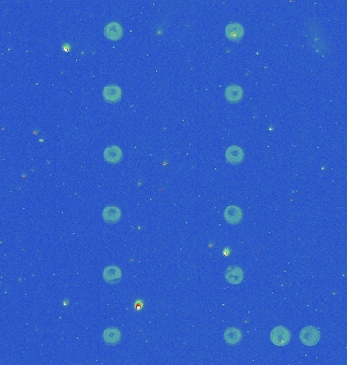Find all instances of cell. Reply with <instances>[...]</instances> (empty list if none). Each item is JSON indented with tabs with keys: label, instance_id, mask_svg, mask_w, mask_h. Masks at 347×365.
<instances>
[{
	"label": "cell",
	"instance_id": "3",
	"mask_svg": "<svg viewBox=\"0 0 347 365\" xmlns=\"http://www.w3.org/2000/svg\"><path fill=\"white\" fill-rule=\"evenodd\" d=\"M103 279L108 284H117L122 279V272L117 266H108L103 271Z\"/></svg>",
	"mask_w": 347,
	"mask_h": 365
},
{
	"label": "cell",
	"instance_id": "13",
	"mask_svg": "<svg viewBox=\"0 0 347 365\" xmlns=\"http://www.w3.org/2000/svg\"><path fill=\"white\" fill-rule=\"evenodd\" d=\"M244 28L238 22H231L226 28V37L227 40L238 42L244 36Z\"/></svg>",
	"mask_w": 347,
	"mask_h": 365
},
{
	"label": "cell",
	"instance_id": "11",
	"mask_svg": "<svg viewBox=\"0 0 347 365\" xmlns=\"http://www.w3.org/2000/svg\"><path fill=\"white\" fill-rule=\"evenodd\" d=\"M224 340L226 341V343L227 345H239L241 343V341L243 340V334L241 332V330L235 327L227 328L224 333Z\"/></svg>",
	"mask_w": 347,
	"mask_h": 365
},
{
	"label": "cell",
	"instance_id": "2",
	"mask_svg": "<svg viewBox=\"0 0 347 365\" xmlns=\"http://www.w3.org/2000/svg\"><path fill=\"white\" fill-rule=\"evenodd\" d=\"M321 333L314 326H306L299 332V340L304 345L308 347L315 346L319 343Z\"/></svg>",
	"mask_w": 347,
	"mask_h": 365
},
{
	"label": "cell",
	"instance_id": "8",
	"mask_svg": "<svg viewBox=\"0 0 347 365\" xmlns=\"http://www.w3.org/2000/svg\"><path fill=\"white\" fill-rule=\"evenodd\" d=\"M102 339L107 345L114 346L120 343V341L122 339V334L118 328H107L105 331L103 332Z\"/></svg>",
	"mask_w": 347,
	"mask_h": 365
},
{
	"label": "cell",
	"instance_id": "5",
	"mask_svg": "<svg viewBox=\"0 0 347 365\" xmlns=\"http://www.w3.org/2000/svg\"><path fill=\"white\" fill-rule=\"evenodd\" d=\"M225 220L231 226L239 225L243 219V211L239 206L230 205L227 206L224 212Z\"/></svg>",
	"mask_w": 347,
	"mask_h": 365
},
{
	"label": "cell",
	"instance_id": "4",
	"mask_svg": "<svg viewBox=\"0 0 347 365\" xmlns=\"http://www.w3.org/2000/svg\"><path fill=\"white\" fill-rule=\"evenodd\" d=\"M244 271L239 266H230L228 267L225 272V279L227 283L238 285L244 280Z\"/></svg>",
	"mask_w": 347,
	"mask_h": 365
},
{
	"label": "cell",
	"instance_id": "1",
	"mask_svg": "<svg viewBox=\"0 0 347 365\" xmlns=\"http://www.w3.org/2000/svg\"><path fill=\"white\" fill-rule=\"evenodd\" d=\"M292 340V333L284 326H276L270 332L271 343L277 347L286 346Z\"/></svg>",
	"mask_w": 347,
	"mask_h": 365
},
{
	"label": "cell",
	"instance_id": "10",
	"mask_svg": "<svg viewBox=\"0 0 347 365\" xmlns=\"http://www.w3.org/2000/svg\"><path fill=\"white\" fill-rule=\"evenodd\" d=\"M245 154L243 149L237 145H233L226 151V159L230 164H240L243 162Z\"/></svg>",
	"mask_w": 347,
	"mask_h": 365
},
{
	"label": "cell",
	"instance_id": "9",
	"mask_svg": "<svg viewBox=\"0 0 347 365\" xmlns=\"http://www.w3.org/2000/svg\"><path fill=\"white\" fill-rule=\"evenodd\" d=\"M123 158V152L117 145H111L104 151V159L108 163L117 164Z\"/></svg>",
	"mask_w": 347,
	"mask_h": 365
},
{
	"label": "cell",
	"instance_id": "6",
	"mask_svg": "<svg viewBox=\"0 0 347 365\" xmlns=\"http://www.w3.org/2000/svg\"><path fill=\"white\" fill-rule=\"evenodd\" d=\"M102 216H103V219L107 223H110V225H115V223L120 221L121 216H122V212L118 206L109 205L103 210Z\"/></svg>",
	"mask_w": 347,
	"mask_h": 365
},
{
	"label": "cell",
	"instance_id": "12",
	"mask_svg": "<svg viewBox=\"0 0 347 365\" xmlns=\"http://www.w3.org/2000/svg\"><path fill=\"white\" fill-rule=\"evenodd\" d=\"M103 98L108 103H117L122 98V90L116 85H110L103 89Z\"/></svg>",
	"mask_w": 347,
	"mask_h": 365
},
{
	"label": "cell",
	"instance_id": "14",
	"mask_svg": "<svg viewBox=\"0 0 347 365\" xmlns=\"http://www.w3.org/2000/svg\"><path fill=\"white\" fill-rule=\"evenodd\" d=\"M226 99L230 103H237L243 98V89L238 85H231L225 91Z\"/></svg>",
	"mask_w": 347,
	"mask_h": 365
},
{
	"label": "cell",
	"instance_id": "7",
	"mask_svg": "<svg viewBox=\"0 0 347 365\" xmlns=\"http://www.w3.org/2000/svg\"><path fill=\"white\" fill-rule=\"evenodd\" d=\"M123 27L117 21H112L105 27L104 34L111 41H118L123 37Z\"/></svg>",
	"mask_w": 347,
	"mask_h": 365
}]
</instances>
